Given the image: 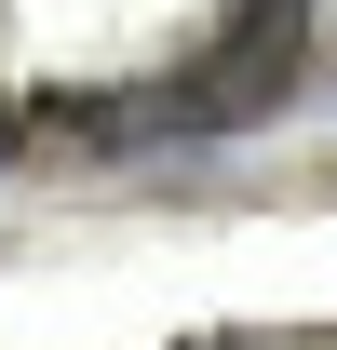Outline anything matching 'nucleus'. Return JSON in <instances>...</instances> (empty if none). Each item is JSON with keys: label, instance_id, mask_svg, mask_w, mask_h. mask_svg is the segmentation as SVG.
<instances>
[{"label": "nucleus", "instance_id": "f257e3e1", "mask_svg": "<svg viewBox=\"0 0 337 350\" xmlns=\"http://www.w3.org/2000/svg\"><path fill=\"white\" fill-rule=\"evenodd\" d=\"M14 135H27V108H14V94H0V148H14Z\"/></svg>", "mask_w": 337, "mask_h": 350}]
</instances>
